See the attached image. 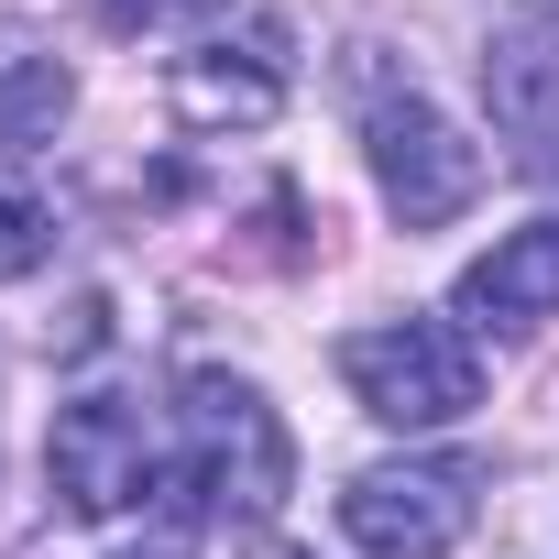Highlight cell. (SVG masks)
<instances>
[{"mask_svg":"<svg viewBox=\"0 0 559 559\" xmlns=\"http://www.w3.org/2000/svg\"><path fill=\"white\" fill-rule=\"evenodd\" d=\"M362 143H373V187H384V209H395L406 230H439V219H461V209L483 198V143H461L428 88H384V78H373Z\"/></svg>","mask_w":559,"mask_h":559,"instance_id":"3957f363","label":"cell"},{"mask_svg":"<svg viewBox=\"0 0 559 559\" xmlns=\"http://www.w3.org/2000/svg\"><path fill=\"white\" fill-rule=\"evenodd\" d=\"M143 559H187V548H143Z\"/></svg>","mask_w":559,"mask_h":559,"instance_id":"4fadbf2b","label":"cell"},{"mask_svg":"<svg viewBox=\"0 0 559 559\" xmlns=\"http://www.w3.org/2000/svg\"><path fill=\"white\" fill-rule=\"evenodd\" d=\"M286 428L241 373H187L176 384V493L198 515H274L286 504Z\"/></svg>","mask_w":559,"mask_h":559,"instance_id":"6da1fadb","label":"cell"},{"mask_svg":"<svg viewBox=\"0 0 559 559\" xmlns=\"http://www.w3.org/2000/svg\"><path fill=\"white\" fill-rule=\"evenodd\" d=\"M341 384L384 428H450V417L483 406V352L450 319H395V330H352L341 341Z\"/></svg>","mask_w":559,"mask_h":559,"instance_id":"7a4b0ae2","label":"cell"},{"mask_svg":"<svg viewBox=\"0 0 559 559\" xmlns=\"http://www.w3.org/2000/svg\"><path fill=\"white\" fill-rule=\"evenodd\" d=\"M45 252H56V209H45L34 187H12V176H0V286H23Z\"/></svg>","mask_w":559,"mask_h":559,"instance_id":"30bf717a","label":"cell"},{"mask_svg":"<svg viewBox=\"0 0 559 559\" xmlns=\"http://www.w3.org/2000/svg\"><path fill=\"white\" fill-rule=\"evenodd\" d=\"M263 559H308V548H263Z\"/></svg>","mask_w":559,"mask_h":559,"instance_id":"7c38bea8","label":"cell"},{"mask_svg":"<svg viewBox=\"0 0 559 559\" xmlns=\"http://www.w3.org/2000/svg\"><path fill=\"white\" fill-rule=\"evenodd\" d=\"M219 0H99L110 34H176V23H209Z\"/></svg>","mask_w":559,"mask_h":559,"instance_id":"8fae6325","label":"cell"},{"mask_svg":"<svg viewBox=\"0 0 559 559\" xmlns=\"http://www.w3.org/2000/svg\"><path fill=\"white\" fill-rule=\"evenodd\" d=\"M274 99H286V23H241L176 67V110L198 132H219V121L252 132V121H274Z\"/></svg>","mask_w":559,"mask_h":559,"instance_id":"8992f818","label":"cell"},{"mask_svg":"<svg viewBox=\"0 0 559 559\" xmlns=\"http://www.w3.org/2000/svg\"><path fill=\"white\" fill-rule=\"evenodd\" d=\"M483 99H493V132L515 143V165L559 187V34H537V23L526 34H493Z\"/></svg>","mask_w":559,"mask_h":559,"instance_id":"52a82bcc","label":"cell"},{"mask_svg":"<svg viewBox=\"0 0 559 559\" xmlns=\"http://www.w3.org/2000/svg\"><path fill=\"white\" fill-rule=\"evenodd\" d=\"M45 472H56L67 515H88V526H99V515H132L154 483H176V472H165V450H154L143 395H78V406H56Z\"/></svg>","mask_w":559,"mask_h":559,"instance_id":"277c9868","label":"cell"},{"mask_svg":"<svg viewBox=\"0 0 559 559\" xmlns=\"http://www.w3.org/2000/svg\"><path fill=\"white\" fill-rule=\"evenodd\" d=\"M450 308L483 319V330H537V319H559V219H526L515 241H493L461 286H450Z\"/></svg>","mask_w":559,"mask_h":559,"instance_id":"ba28073f","label":"cell"},{"mask_svg":"<svg viewBox=\"0 0 559 559\" xmlns=\"http://www.w3.org/2000/svg\"><path fill=\"white\" fill-rule=\"evenodd\" d=\"M341 526L362 559H450L472 526V472H362L341 493Z\"/></svg>","mask_w":559,"mask_h":559,"instance_id":"5b68a950","label":"cell"},{"mask_svg":"<svg viewBox=\"0 0 559 559\" xmlns=\"http://www.w3.org/2000/svg\"><path fill=\"white\" fill-rule=\"evenodd\" d=\"M67 121V67L45 45H0V143H45Z\"/></svg>","mask_w":559,"mask_h":559,"instance_id":"9c48e42d","label":"cell"}]
</instances>
